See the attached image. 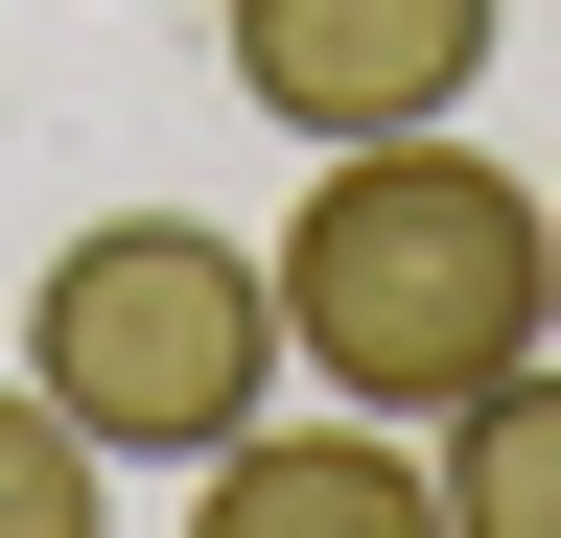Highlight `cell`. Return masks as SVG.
<instances>
[{"label": "cell", "mask_w": 561, "mask_h": 538, "mask_svg": "<svg viewBox=\"0 0 561 538\" xmlns=\"http://www.w3.org/2000/svg\"><path fill=\"white\" fill-rule=\"evenodd\" d=\"M561 328V211L515 164H468V117L421 141H328V187L280 211V352L375 422H445Z\"/></svg>", "instance_id": "cell-1"}, {"label": "cell", "mask_w": 561, "mask_h": 538, "mask_svg": "<svg viewBox=\"0 0 561 538\" xmlns=\"http://www.w3.org/2000/svg\"><path fill=\"white\" fill-rule=\"evenodd\" d=\"M421 492H445V538H561V352L445 398V422H421Z\"/></svg>", "instance_id": "cell-5"}, {"label": "cell", "mask_w": 561, "mask_h": 538, "mask_svg": "<svg viewBox=\"0 0 561 538\" xmlns=\"http://www.w3.org/2000/svg\"><path fill=\"white\" fill-rule=\"evenodd\" d=\"M187 492L234 515V538H351V515L421 538V515H445V492H421V422H375V398H351V422H280V398H257V422L187 468Z\"/></svg>", "instance_id": "cell-4"}, {"label": "cell", "mask_w": 561, "mask_h": 538, "mask_svg": "<svg viewBox=\"0 0 561 538\" xmlns=\"http://www.w3.org/2000/svg\"><path fill=\"white\" fill-rule=\"evenodd\" d=\"M491 47H515V0H234V94L280 141H421V117L491 94Z\"/></svg>", "instance_id": "cell-3"}, {"label": "cell", "mask_w": 561, "mask_h": 538, "mask_svg": "<svg viewBox=\"0 0 561 538\" xmlns=\"http://www.w3.org/2000/svg\"><path fill=\"white\" fill-rule=\"evenodd\" d=\"M94 515H117V445L47 375H0V538H94Z\"/></svg>", "instance_id": "cell-6"}, {"label": "cell", "mask_w": 561, "mask_h": 538, "mask_svg": "<svg viewBox=\"0 0 561 538\" xmlns=\"http://www.w3.org/2000/svg\"><path fill=\"white\" fill-rule=\"evenodd\" d=\"M538 211H561V187H538Z\"/></svg>", "instance_id": "cell-7"}, {"label": "cell", "mask_w": 561, "mask_h": 538, "mask_svg": "<svg viewBox=\"0 0 561 538\" xmlns=\"http://www.w3.org/2000/svg\"><path fill=\"white\" fill-rule=\"evenodd\" d=\"M24 375L117 468H210L280 375H305L280 352V257L210 234V211H94V234H47V282H24Z\"/></svg>", "instance_id": "cell-2"}]
</instances>
